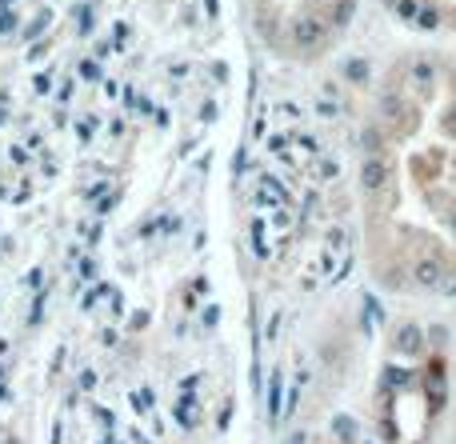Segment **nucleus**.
<instances>
[{"mask_svg": "<svg viewBox=\"0 0 456 444\" xmlns=\"http://www.w3.org/2000/svg\"><path fill=\"white\" fill-rule=\"evenodd\" d=\"M369 240L388 280L456 269V64L412 56L384 80L364 132Z\"/></svg>", "mask_w": 456, "mask_h": 444, "instance_id": "obj_1", "label": "nucleus"}, {"mask_svg": "<svg viewBox=\"0 0 456 444\" xmlns=\"http://www.w3.org/2000/svg\"><path fill=\"white\" fill-rule=\"evenodd\" d=\"M412 4H424V8H432L440 20H452L456 25V0H412Z\"/></svg>", "mask_w": 456, "mask_h": 444, "instance_id": "obj_2", "label": "nucleus"}]
</instances>
